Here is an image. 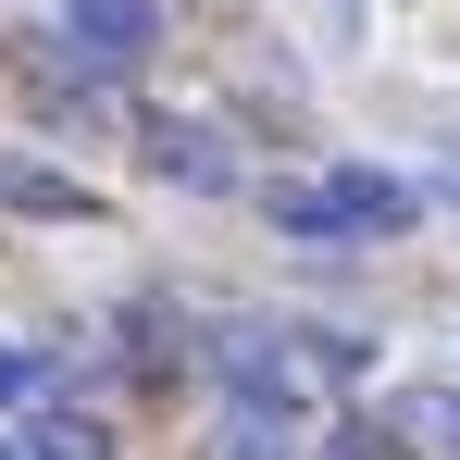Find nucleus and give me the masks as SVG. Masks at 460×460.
<instances>
[{
    "mask_svg": "<svg viewBox=\"0 0 460 460\" xmlns=\"http://www.w3.org/2000/svg\"><path fill=\"white\" fill-rule=\"evenodd\" d=\"M411 212H423V199H411L398 174H374V162H336L323 187H274V225L287 236H398Z\"/></svg>",
    "mask_w": 460,
    "mask_h": 460,
    "instance_id": "f257e3e1",
    "label": "nucleus"
},
{
    "mask_svg": "<svg viewBox=\"0 0 460 460\" xmlns=\"http://www.w3.org/2000/svg\"><path fill=\"white\" fill-rule=\"evenodd\" d=\"M150 38H162L150 0H63V50H75L87 75H137V63H150Z\"/></svg>",
    "mask_w": 460,
    "mask_h": 460,
    "instance_id": "f03ea898",
    "label": "nucleus"
},
{
    "mask_svg": "<svg viewBox=\"0 0 460 460\" xmlns=\"http://www.w3.org/2000/svg\"><path fill=\"white\" fill-rule=\"evenodd\" d=\"M137 162H150L162 187H199V199L236 187V150L212 137V125H187V112H150V125H137Z\"/></svg>",
    "mask_w": 460,
    "mask_h": 460,
    "instance_id": "7ed1b4c3",
    "label": "nucleus"
},
{
    "mask_svg": "<svg viewBox=\"0 0 460 460\" xmlns=\"http://www.w3.org/2000/svg\"><path fill=\"white\" fill-rule=\"evenodd\" d=\"M299 448V436H287V411H249V398H236L225 423H212V460H287Z\"/></svg>",
    "mask_w": 460,
    "mask_h": 460,
    "instance_id": "20e7f679",
    "label": "nucleus"
},
{
    "mask_svg": "<svg viewBox=\"0 0 460 460\" xmlns=\"http://www.w3.org/2000/svg\"><path fill=\"white\" fill-rule=\"evenodd\" d=\"M25 460H112V423H100V411H38Z\"/></svg>",
    "mask_w": 460,
    "mask_h": 460,
    "instance_id": "39448f33",
    "label": "nucleus"
},
{
    "mask_svg": "<svg viewBox=\"0 0 460 460\" xmlns=\"http://www.w3.org/2000/svg\"><path fill=\"white\" fill-rule=\"evenodd\" d=\"M0 199H13V212H38V225H87V212H100L75 174H0Z\"/></svg>",
    "mask_w": 460,
    "mask_h": 460,
    "instance_id": "423d86ee",
    "label": "nucleus"
},
{
    "mask_svg": "<svg viewBox=\"0 0 460 460\" xmlns=\"http://www.w3.org/2000/svg\"><path fill=\"white\" fill-rule=\"evenodd\" d=\"M323 460H411V436H398V423H336Z\"/></svg>",
    "mask_w": 460,
    "mask_h": 460,
    "instance_id": "0eeeda50",
    "label": "nucleus"
},
{
    "mask_svg": "<svg viewBox=\"0 0 460 460\" xmlns=\"http://www.w3.org/2000/svg\"><path fill=\"white\" fill-rule=\"evenodd\" d=\"M398 436H436V448H460V398H448V385H423V398L398 411Z\"/></svg>",
    "mask_w": 460,
    "mask_h": 460,
    "instance_id": "6e6552de",
    "label": "nucleus"
},
{
    "mask_svg": "<svg viewBox=\"0 0 460 460\" xmlns=\"http://www.w3.org/2000/svg\"><path fill=\"white\" fill-rule=\"evenodd\" d=\"M25 385H38V361H25V349H0V398H25Z\"/></svg>",
    "mask_w": 460,
    "mask_h": 460,
    "instance_id": "1a4fd4ad",
    "label": "nucleus"
},
{
    "mask_svg": "<svg viewBox=\"0 0 460 460\" xmlns=\"http://www.w3.org/2000/svg\"><path fill=\"white\" fill-rule=\"evenodd\" d=\"M0 460H25V448H0Z\"/></svg>",
    "mask_w": 460,
    "mask_h": 460,
    "instance_id": "9d476101",
    "label": "nucleus"
}]
</instances>
